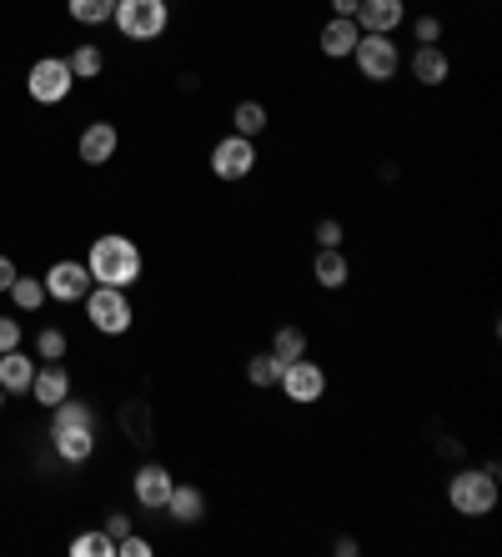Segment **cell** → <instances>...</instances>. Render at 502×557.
Wrapping results in <instances>:
<instances>
[{
  "instance_id": "obj_1",
  "label": "cell",
  "mask_w": 502,
  "mask_h": 557,
  "mask_svg": "<svg viewBox=\"0 0 502 557\" xmlns=\"http://www.w3.org/2000/svg\"><path fill=\"white\" fill-rule=\"evenodd\" d=\"M141 247H136L131 236H116V232H106V236H96L91 242V251H86V272H91V282L96 286H136L141 282Z\"/></svg>"
},
{
  "instance_id": "obj_2",
  "label": "cell",
  "mask_w": 502,
  "mask_h": 557,
  "mask_svg": "<svg viewBox=\"0 0 502 557\" xmlns=\"http://www.w3.org/2000/svg\"><path fill=\"white\" fill-rule=\"evenodd\" d=\"M51 442L61 462H91L96 453V417L86 403H55L51 407Z\"/></svg>"
},
{
  "instance_id": "obj_3",
  "label": "cell",
  "mask_w": 502,
  "mask_h": 557,
  "mask_svg": "<svg viewBox=\"0 0 502 557\" xmlns=\"http://www.w3.org/2000/svg\"><path fill=\"white\" fill-rule=\"evenodd\" d=\"M498 478H502L498 462H488V467H463V472L448 482L452 512H457V518H488L492 507H498Z\"/></svg>"
},
{
  "instance_id": "obj_4",
  "label": "cell",
  "mask_w": 502,
  "mask_h": 557,
  "mask_svg": "<svg viewBox=\"0 0 502 557\" xmlns=\"http://www.w3.org/2000/svg\"><path fill=\"white\" fill-rule=\"evenodd\" d=\"M80 307H86V322H91L101 337H126L136 322L131 297H126L121 286H91V292L80 297Z\"/></svg>"
},
{
  "instance_id": "obj_5",
  "label": "cell",
  "mask_w": 502,
  "mask_h": 557,
  "mask_svg": "<svg viewBox=\"0 0 502 557\" xmlns=\"http://www.w3.org/2000/svg\"><path fill=\"white\" fill-rule=\"evenodd\" d=\"M111 21L126 40H161V30L172 26V5L166 0H116Z\"/></svg>"
},
{
  "instance_id": "obj_6",
  "label": "cell",
  "mask_w": 502,
  "mask_h": 557,
  "mask_svg": "<svg viewBox=\"0 0 502 557\" xmlns=\"http://www.w3.org/2000/svg\"><path fill=\"white\" fill-rule=\"evenodd\" d=\"M71 86H76V76H71L66 55H40V61H30L26 91L36 106H61L71 96Z\"/></svg>"
},
{
  "instance_id": "obj_7",
  "label": "cell",
  "mask_w": 502,
  "mask_h": 557,
  "mask_svg": "<svg viewBox=\"0 0 502 557\" xmlns=\"http://www.w3.org/2000/svg\"><path fill=\"white\" fill-rule=\"evenodd\" d=\"M352 65H357V76L372 81V86H382L402 71V51H397L392 36H362L357 51H352Z\"/></svg>"
},
{
  "instance_id": "obj_8",
  "label": "cell",
  "mask_w": 502,
  "mask_h": 557,
  "mask_svg": "<svg viewBox=\"0 0 502 557\" xmlns=\"http://www.w3.org/2000/svg\"><path fill=\"white\" fill-rule=\"evenodd\" d=\"M281 397L297 407H312L327 397V372H322V362H312V357H297V362L281 367Z\"/></svg>"
},
{
  "instance_id": "obj_9",
  "label": "cell",
  "mask_w": 502,
  "mask_h": 557,
  "mask_svg": "<svg viewBox=\"0 0 502 557\" xmlns=\"http://www.w3.org/2000/svg\"><path fill=\"white\" fill-rule=\"evenodd\" d=\"M251 171H256V141L251 136H222L212 146V176L216 182H247Z\"/></svg>"
},
{
  "instance_id": "obj_10",
  "label": "cell",
  "mask_w": 502,
  "mask_h": 557,
  "mask_svg": "<svg viewBox=\"0 0 502 557\" xmlns=\"http://www.w3.org/2000/svg\"><path fill=\"white\" fill-rule=\"evenodd\" d=\"M362 36H397L407 26V0H357V15Z\"/></svg>"
},
{
  "instance_id": "obj_11",
  "label": "cell",
  "mask_w": 502,
  "mask_h": 557,
  "mask_svg": "<svg viewBox=\"0 0 502 557\" xmlns=\"http://www.w3.org/2000/svg\"><path fill=\"white\" fill-rule=\"evenodd\" d=\"M46 282V297L61 301V307H71V301H80L86 292H91V272H86V261H55L51 272L40 276Z\"/></svg>"
},
{
  "instance_id": "obj_12",
  "label": "cell",
  "mask_w": 502,
  "mask_h": 557,
  "mask_svg": "<svg viewBox=\"0 0 502 557\" xmlns=\"http://www.w3.org/2000/svg\"><path fill=\"white\" fill-rule=\"evenodd\" d=\"M172 487H176V478H172V472H166L161 462L136 467L131 493H136V503H141L146 512H161V507H166V497H172Z\"/></svg>"
},
{
  "instance_id": "obj_13",
  "label": "cell",
  "mask_w": 502,
  "mask_h": 557,
  "mask_svg": "<svg viewBox=\"0 0 502 557\" xmlns=\"http://www.w3.org/2000/svg\"><path fill=\"white\" fill-rule=\"evenodd\" d=\"M76 151H80V161H86V166H106L111 156L121 151V131L111 126V121H91V126L80 131Z\"/></svg>"
},
{
  "instance_id": "obj_14",
  "label": "cell",
  "mask_w": 502,
  "mask_h": 557,
  "mask_svg": "<svg viewBox=\"0 0 502 557\" xmlns=\"http://www.w3.org/2000/svg\"><path fill=\"white\" fill-rule=\"evenodd\" d=\"M357 40H362V26L352 15H331L327 26H322L317 46H322V55H331V61H347V55L357 51Z\"/></svg>"
},
{
  "instance_id": "obj_15",
  "label": "cell",
  "mask_w": 502,
  "mask_h": 557,
  "mask_svg": "<svg viewBox=\"0 0 502 557\" xmlns=\"http://www.w3.org/2000/svg\"><path fill=\"white\" fill-rule=\"evenodd\" d=\"M161 512H166L176 528H197V522L206 518V497H201V487H191V482H176Z\"/></svg>"
},
{
  "instance_id": "obj_16",
  "label": "cell",
  "mask_w": 502,
  "mask_h": 557,
  "mask_svg": "<svg viewBox=\"0 0 502 557\" xmlns=\"http://www.w3.org/2000/svg\"><path fill=\"white\" fill-rule=\"evenodd\" d=\"M312 282H317L322 292H342V286L352 282V261L342 257V247H317V257H312Z\"/></svg>"
},
{
  "instance_id": "obj_17",
  "label": "cell",
  "mask_w": 502,
  "mask_h": 557,
  "mask_svg": "<svg viewBox=\"0 0 502 557\" xmlns=\"http://www.w3.org/2000/svg\"><path fill=\"white\" fill-rule=\"evenodd\" d=\"M30 397H36L40 407H55L71 397V372L61 362H46L36 367V382H30Z\"/></svg>"
},
{
  "instance_id": "obj_18",
  "label": "cell",
  "mask_w": 502,
  "mask_h": 557,
  "mask_svg": "<svg viewBox=\"0 0 502 557\" xmlns=\"http://www.w3.org/2000/svg\"><path fill=\"white\" fill-rule=\"evenodd\" d=\"M30 382H36V362H30L26 351H0V387H5V397H21V392H30Z\"/></svg>"
},
{
  "instance_id": "obj_19",
  "label": "cell",
  "mask_w": 502,
  "mask_h": 557,
  "mask_svg": "<svg viewBox=\"0 0 502 557\" xmlns=\"http://www.w3.org/2000/svg\"><path fill=\"white\" fill-rule=\"evenodd\" d=\"M407 65H412V81H423V86H442L452 76V61L442 46H417Z\"/></svg>"
},
{
  "instance_id": "obj_20",
  "label": "cell",
  "mask_w": 502,
  "mask_h": 557,
  "mask_svg": "<svg viewBox=\"0 0 502 557\" xmlns=\"http://www.w3.org/2000/svg\"><path fill=\"white\" fill-rule=\"evenodd\" d=\"M266 126H272V111H266L262 101H237L231 106V131H237V136H251V141H256Z\"/></svg>"
},
{
  "instance_id": "obj_21",
  "label": "cell",
  "mask_w": 502,
  "mask_h": 557,
  "mask_svg": "<svg viewBox=\"0 0 502 557\" xmlns=\"http://www.w3.org/2000/svg\"><path fill=\"white\" fill-rule=\"evenodd\" d=\"M66 65H71V76H76V81H96L101 71H106V55H101V46H91V40H86V46H76V51L66 55Z\"/></svg>"
},
{
  "instance_id": "obj_22",
  "label": "cell",
  "mask_w": 502,
  "mask_h": 557,
  "mask_svg": "<svg viewBox=\"0 0 502 557\" xmlns=\"http://www.w3.org/2000/svg\"><path fill=\"white\" fill-rule=\"evenodd\" d=\"M5 297H11L21 311H36V307H46V301H51L40 276H21V272H15V282H11V292H5Z\"/></svg>"
},
{
  "instance_id": "obj_23",
  "label": "cell",
  "mask_w": 502,
  "mask_h": 557,
  "mask_svg": "<svg viewBox=\"0 0 502 557\" xmlns=\"http://www.w3.org/2000/svg\"><path fill=\"white\" fill-rule=\"evenodd\" d=\"M281 367H287V362H281V357H277V351H262V357H251V362H247V382H251V387H277V382H281Z\"/></svg>"
},
{
  "instance_id": "obj_24",
  "label": "cell",
  "mask_w": 502,
  "mask_h": 557,
  "mask_svg": "<svg viewBox=\"0 0 502 557\" xmlns=\"http://www.w3.org/2000/svg\"><path fill=\"white\" fill-rule=\"evenodd\" d=\"M71 557H116V537L106 528L80 532V537H71Z\"/></svg>"
},
{
  "instance_id": "obj_25",
  "label": "cell",
  "mask_w": 502,
  "mask_h": 557,
  "mask_svg": "<svg viewBox=\"0 0 502 557\" xmlns=\"http://www.w3.org/2000/svg\"><path fill=\"white\" fill-rule=\"evenodd\" d=\"M272 351H277L281 362H297V357H306V332L302 326H277V332H272Z\"/></svg>"
},
{
  "instance_id": "obj_26",
  "label": "cell",
  "mask_w": 502,
  "mask_h": 557,
  "mask_svg": "<svg viewBox=\"0 0 502 557\" xmlns=\"http://www.w3.org/2000/svg\"><path fill=\"white\" fill-rule=\"evenodd\" d=\"M66 5L76 26H106L111 11H116V0H66Z\"/></svg>"
},
{
  "instance_id": "obj_27",
  "label": "cell",
  "mask_w": 502,
  "mask_h": 557,
  "mask_svg": "<svg viewBox=\"0 0 502 557\" xmlns=\"http://www.w3.org/2000/svg\"><path fill=\"white\" fill-rule=\"evenodd\" d=\"M66 351H71V342H66V332H61V326L36 332V357H40V362H66Z\"/></svg>"
},
{
  "instance_id": "obj_28",
  "label": "cell",
  "mask_w": 502,
  "mask_h": 557,
  "mask_svg": "<svg viewBox=\"0 0 502 557\" xmlns=\"http://www.w3.org/2000/svg\"><path fill=\"white\" fill-rule=\"evenodd\" d=\"M412 36H417V46H437V40H442V21H437V15H417V21H412Z\"/></svg>"
},
{
  "instance_id": "obj_29",
  "label": "cell",
  "mask_w": 502,
  "mask_h": 557,
  "mask_svg": "<svg viewBox=\"0 0 502 557\" xmlns=\"http://www.w3.org/2000/svg\"><path fill=\"white\" fill-rule=\"evenodd\" d=\"M342 221H337V216H322L317 221V247H342Z\"/></svg>"
},
{
  "instance_id": "obj_30",
  "label": "cell",
  "mask_w": 502,
  "mask_h": 557,
  "mask_svg": "<svg viewBox=\"0 0 502 557\" xmlns=\"http://www.w3.org/2000/svg\"><path fill=\"white\" fill-rule=\"evenodd\" d=\"M116 557H151V543L136 537V532H126V537H116Z\"/></svg>"
},
{
  "instance_id": "obj_31",
  "label": "cell",
  "mask_w": 502,
  "mask_h": 557,
  "mask_svg": "<svg viewBox=\"0 0 502 557\" xmlns=\"http://www.w3.org/2000/svg\"><path fill=\"white\" fill-rule=\"evenodd\" d=\"M21 347V322L15 317H0V351H15Z\"/></svg>"
},
{
  "instance_id": "obj_32",
  "label": "cell",
  "mask_w": 502,
  "mask_h": 557,
  "mask_svg": "<svg viewBox=\"0 0 502 557\" xmlns=\"http://www.w3.org/2000/svg\"><path fill=\"white\" fill-rule=\"evenodd\" d=\"M106 532H111V537H126V532H131V518H121V512H111V518H106Z\"/></svg>"
},
{
  "instance_id": "obj_33",
  "label": "cell",
  "mask_w": 502,
  "mask_h": 557,
  "mask_svg": "<svg viewBox=\"0 0 502 557\" xmlns=\"http://www.w3.org/2000/svg\"><path fill=\"white\" fill-rule=\"evenodd\" d=\"M11 282H15V261L0 257V292H11Z\"/></svg>"
},
{
  "instance_id": "obj_34",
  "label": "cell",
  "mask_w": 502,
  "mask_h": 557,
  "mask_svg": "<svg viewBox=\"0 0 502 557\" xmlns=\"http://www.w3.org/2000/svg\"><path fill=\"white\" fill-rule=\"evenodd\" d=\"M331 15H357V0H331Z\"/></svg>"
},
{
  "instance_id": "obj_35",
  "label": "cell",
  "mask_w": 502,
  "mask_h": 557,
  "mask_svg": "<svg viewBox=\"0 0 502 557\" xmlns=\"http://www.w3.org/2000/svg\"><path fill=\"white\" fill-rule=\"evenodd\" d=\"M0 407H5V387H0Z\"/></svg>"
}]
</instances>
